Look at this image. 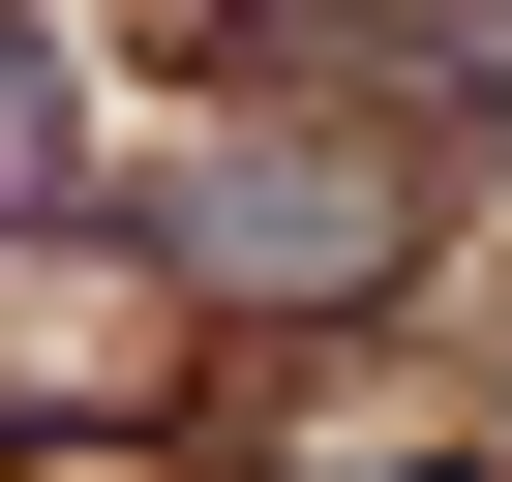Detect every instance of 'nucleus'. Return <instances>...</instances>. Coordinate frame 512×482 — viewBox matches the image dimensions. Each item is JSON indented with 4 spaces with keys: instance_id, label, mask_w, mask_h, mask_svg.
Returning <instances> with one entry per match:
<instances>
[{
    "instance_id": "2",
    "label": "nucleus",
    "mask_w": 512,
    "mask_h": 482,
    "mask_svg": "<svg viewBox=\"0 0 512 482\" xmlns=\"http://www.w3.org/2000/svg\"><path fill=\"white\" fill-rule=\"evenodd\" d=\"M362 61H422V91H482V121H512V0H362Z\"/></svg>"
},
{
    "instance_id": "1",
    "label": "nucleus",
    "mask_w": 512,
    "mask_h": 482,
    "mask_svg": "<svg viewBox=\"0 0 512 482\" xmlns=\"http://www.w3.org/2000/svg\"><path fill=\"white\" fill-rule=\"evenodd\" d=\"M151 241H181L211 302H362L392 272V181L362 151H211V181H151Z\"/></svg>"
}]
</instances>
